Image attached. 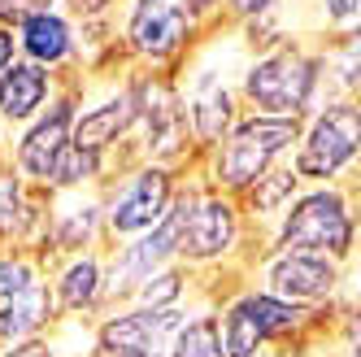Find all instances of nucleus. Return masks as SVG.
I'll return each instance as SVG.
<instances>
[{"instance_id": "obj_1", "label": "nucleus", "mask_w": 361, "mask_h": 357, "mask_svg": "<svg viewBox=\"0 0 361 357\" xmlns=\"http://www.w3.org/2000/svg\"><path fill=\"white\" fill-rule=\"evenodd\" d=\"M279 248L283 253H322L331 262H348L353 253V205L348 192L322 183L314 192H305L288 200L279 222Z\"/></svg>"}, {"instance_id": "obj_2", "label": "nucleus", "mask_w": 361, "mask_h": 357, "mask_svg": "<svg viewBox=\"0 0 361 357\" xmlns=\"http://www.w3.org/2000/svg\"><path fill=\"white\" fill-rule=\"evenodd\" d=\"M300 140L296 118H270V114H248L244 122H235L226 131L218 162H214V178L231 192H244L252 178H262L266 170H274V162Z\"/></svg>"}, {"instance_id": "obj_3", "label": "nucleus", "mask_w": 361, "mask_h": 357, "mask_svg": "<svg viewBox=\"0 0 361 357\" xmlns=\"http://www.w3.org/2000/svg\"><path fill=\"white\" fill-rule=\"evenodd\" d=\"M318 70L322 66L300 48H274L244 70V100L252 105V114L300 118L318 92Z\"/></svg>"}, {"instance_id": "obj_4", "label": "nucleus", "mask_w": 361, "mask_h": 357, "mask_svg": "<svg viewBox=\"0 0 361 357\" xmlns=\"http://www.w3.org/2000/svg\"><path fill=\"white\" fill-rule=\"evenodd\" d=\"M357 148H361V114L353 100H335V105H326L309 122L292 170H296V178H322V183H331L335 174H344L357 162Z\"/></svg>"}, {"instance_id": "obj_5", "label": "nucleus", "mask_w": 361, "mask_h": 357, "mask_svg": "<svg viewBox=\"0 0 361 357\" xmlns=\"http://www.w3.org/2000/svg\"><path fill=\"white\" fill-rule=\"evenodd\" d=\"M300 318H305L300 305L279 301L274 292H244L240 301H231L226 314L218 318L222 357H257L274 336H288Z\"/></svg>"}, {"instance_id": "obj_6", "label": "nucleus", "mask_w": 361, "mask_h": 357, "mask_svg": "<svg viewBox=\"0 0 361 357\" xmlns=\"http://www.w3.org/2000/svg\"><path fill=\"white\" fill-rule=\"evenodd\" d=\"M240 240V210L235 200H226L222 192H204L192 196L188 218H183V231H178V258L204 266V262H218L226 258Z\"/></svg>"}, {"instance_id": "obj_7", "label": "nucleus", "mask_w": 361, "mask_h": 357, "mask_svg": "<svg viewBox=\"0 0 361 357\" xmlns=\"http://www.w3.org/2000/svg\"><path fill=\"white\" fill-rule=\"evenodd\" d=\"M174 200V183L166 166H148L140 174H131L126 183L118 188V196L109 200L105 210V226L114 236H144L148 226H157V218L166 214V205Z\"/></svg>"}, {"instance_id": "obj_8", "label": "nucleus", "mask_w": 361, "mask_h": 357, "mask_svg": "<svg viewBox=\"0 0 361 357\" xmlns=\"http://www.w3.org/2000/svg\"><path fill=\"white\" fill-rule=\"evenodd\" d=\"M340 262L322 258V253H274L270 266H266V292H274L279 301H292V305H314L326 301L340 288Z\"/></svg>"}, {"instance_id": "obj_9", "label": "nucleus", "mask_w": 361, "mask_h": 357, "mask_svg": "<svg viewBox=\"0 0 361 357\" xmlns=\"http://www.w3.org/2000/svg\"><path fill=\"white\" fill-rule=\"evenodd\" d=\"M188 31H192V13L178 0H135L131 18H126V40L148 61L174 57L188 44Z\"/></svg>"}, {"instance_id": "obj_10", "label": "nucleus", "mask_w": 361, "mask_h": 357, "mask_svg": "<svg viewBox=\"0 0 361 357\" xmlns=\"http://www.w3.org/2000/svg\"><path fill=\"white\" fill-rule=\"evenodd\" d=\"M183 310L178 305H166V310H126L118 318H105V327L96 331V349H135V353H148V357H161L170 336L183 327Z\"/></svg>"}, {"instance_id": "obj_11", "label": "nucleus", "mask_w": 361, "mask_h": 357, "mask_svg": "<svg viewBox=\"0 0 361 357\" xmlns=\"http://www.w3.org/2000/svg\"><path fill=\"white\" fill-rule=\"evenodd\" d=\"M70 126H74V105L70 100H57L18 140V170L27 178H35V183H53V174H57L66 148H70Z\"/></svg>"}, {"instance_id": "obj_12", "label": "nucleus", "mask_w": 361, "mask_h": 357, "mask_svg": "<svg viewBox=\"0 0 361 357\" xmlns=\"http://www.w3.org/2000/svg\"><path fill=\"white\" fill-rule=\"evenodd\" d=\"M135 122H140V92L135 87H122V92H114L105 100V105L83 109L79 118H74V126H70V148L105 157V148L118 144V135H126Z\"/></svg>"}, {"instance_id": "obj_13", "label": "nucleus", "mask_w": 361, "mask_h": 357, "mask_svg": "<svg viewBox=\"0 0 361 357\" xmlns=\"http://www.w3.org/2000/svg\"><path fill=\"white\" fill-rule=\"evenodd\" d=\"M18 48L27 53V61L35 66H61L70 53H74V31L70 22L57 13V9H31L18 18Z\"/></svg>"}, {"instance_id": "obj_14", "label": "nucleus", "mask_w": 361, "mask_h": 357, "mask_svg": "<svg viewBox=\"0 0 361 357\" xmlns=\"http://www.w3.org/2000/svg\"><path fill=\"white\" fill-rule=\"evenodd\" d=\"M48 92H53V79L48 70L35 66V61H13L5 74H0V118L5 122H31Z\"/></svg>"}, {"instance_id": "obj_15", "label": "nucleus", "mask_w": 361, "mask_h": 357, "mask_svg": "<svg viewBox=\"0 0 361 357\" xmlns=\"http://www.w3.org/2000/svg\"><path fill=\"white\" fill-rule=\"evenodd\" d=\"M57 310V296L48 284H31L27 292L5 296L0 301V344H18V340H31L35 331L53 318Z\"/></svg>"}, {"instance_id": "obj_16", "label": "nucleus", "mask_w": 361, "mask_h": 357, "mask_svg": "<svg viewBox=\"0 0 361 357\" xmlns=\"http://www.w3.org/2000/svg\"><path fill=\"white\" fill-rule=\"evenodd\" d=\"M183 114L200 144H218L231 131V122H235V96L218 79H200L192 87V109H183Z\"/></svg>"}, {"instance_id": "obj_17", "label": "nucleus", "mask_w": 361, "mask_h": 357, "mask_svg": "<svg viewBox=\"0 0 361 357\" xmlns=\"http://www.w3.org/2000/svg\"><path fill=\"white\" fill-rule=\"evenodd\" d=\"M53 296L66 305V310H92V305L105 296V270H100L96 258H70V266L61 270Z\"/></svg>"}, {"instance_id": "obj_18", "label": "nucleus", "mask_w": 361, "mask_h": 357, "mask_svg": "<svg viewBox=\"0 0 361 357\" xmlns=\"http://www.w3.org/2000/svg\"><path fill=\"white\" fill-rule=\"evenodd\" d=\"M166 357H222V336L214 314H196L170 336Z\"/></svg>"}, {"instance_id": "obj_19", "label": "nucleus", "mask_w": 361, "mask_h": 357, "mask_svg": "<svg viewBox=\"0 0 361 357\" xmlns=\"http://www.w3.org/2000/svg\"><path fill=\"white\" fill-rule=\"evenodd\" d=\"M296 188H300L296 170H266L262 178H252L244 192H248L252 210L262 214V218H279L283 210H288V200L296 196Z\"/></svg>"}, {"instance_id": "obj_20", "label": "nucleus", "mask_w": 361, "mask_h": 357, "mask_svg": "<svg viewBox=\"0 0 361 357\" xmlns=\"http://www.w3.org/2000/svg\"><path fill=\"white\" fill-rule=\"evenodd\" d=\"M140 305H148V310H166V305H178V296H183V274L178 270H157V274H148L144 284L135 288Z\"/></svg>"}, {"instance_id": "obj_21", "label": "nucleus", "mask_w": 361, "mask_h": 357, "mask_svg": "<svg viewBox=\"0 0 361 357\" xmlns=\"http://www.w3.org/2000/svg\"><path fill=\"white\" fill-rule=\"evenodd\" d=\"M31 284H39V279H35V266H31L27 258H13V253H5V258H0V301L27 292Z\"/></svg>"}, {"instance_id": "obj_22", "label": "nucleus", "mask_w": 361, "mask_h": 357, "mask_svg": "<svg viewBox=\"0 0 361 357\" xmlns=\"http://www.w3.org/2000/svg\"><path fill=\"white\" fill-rule=\"evenodd\" d=\"M22 222V183L0 170V236H13Z\"/></svg>"}, {"instance_id": "obj_23", "label": "nucleus", "mask_w": 361, "mask_h": 357, "mask_svg": "<svg viewBox=\"0 0 361 357\" xmlns=\"http://www.w3.org/2000/svg\"><path fill=\"white\" fill-rule=\"evenodd\" d=\"M322 9H326V22H335V27H353L361 13V0H322Z\"/></svg>"}, {"instance_id": "obj_24", "label": "nucleus", "mask_w": 361, "mask_h": 357, "mask_svg": "<svg viewBox=\"0 0 361 357\" xmlns=\"http://www.w3.org/2000/svg\"><path fill=\"white\" fill-rule=\"evenodd\" d=\"M0 357H53V349H48L44 340H18V344H5V353H0Z\"/></svg>"}, {"instance_id": "obj_25", "label": "nucleus", "mask_w": 361, "mask_h": 357, "mask_svg": "<svg viewBox=\"0 0 361 357\" xmlns=\"http://www.w3.org/2000/svg\"><path fill=\"white\" fill-rule=\"evenodd\" d=\"M279 0H231V13L235 18H266Z\"/></svg>"}, {"instance_id": "obj_26", "label": "nucleus", "mask_w": 361, "mask_h": 357, "mask_svg": "<svg viewBox=\"0 0 361 357\" xmlns=\"http://www.w3.org/2000/svg\"><path fill=\"white\" fill-rule=\"evenodd\" d=\"M13 53H18V40H13V31H5V27H0V74H5V70L13 66Z\"/></svg>"}, {"instance_id": "obj_27", "label": "nucleus", "mask_w": 361, "mask_h": 357, "mask_svg": "<svg viewBox=\"0 0 361 357\" xmlns=\"http://www.w3.org/2000/svg\"><path fill=\"white\" fill-rule=\"evenodd\" d=\"M96 357H148V353H135V349H100Z\"/></svg>"}, {"instance_id": "obj_28", "label": "nucleus", "mask_w": 361, "mask_h": 357, "mask_svg": "<svg viewBox=\"0 0 361 357\" xmlns=\"http://www.w3.org/2000/svg\"><path fill=\"white\" fill-rule=\"evenodd\" d=\"M257 357H279V353H257Z\"/></svg>"}, {"instance_id": "obj_29", "label": "nucleus", "mask_w": 361, "mask_h": 357, "mask_svg": "<svg viewBox=\"0 0 361 357\" xmlns=\"http://www.w3.org/2000/svg\"><path fill=\"white\" fill-rule=\"evenodd\" d=\"M44 5H48V0H44Z\"/></svg>"}]
</instances>
